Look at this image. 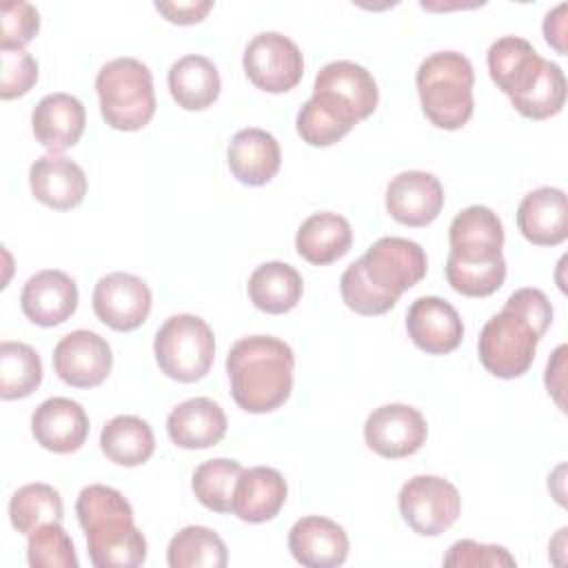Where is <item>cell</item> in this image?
<instances>
[{"label":"cell","mask_w":568,"mask_h":568,"mask_svg":"<svg viewBox=\"0 0 568 568\" xmlns=\"http://www.w3.org/2000/svg\"><path fill=\"white\" fill-rule=\"evenodd\" d=\"M293 348L273 335L237 339L226 355L233 402L253 415L280 408L293 390Z\"/></svg>","instance_id":"obj_1"},{"label":"cell","mask_w":568,"mask_h":568,"mask_svg":"<svg viewBox=\"0 0 568 568\" xmlns=\"http://www.w3.org/2000/svg\"><path fill=\"white\" fill-rule=\"evenodd\" d=\"M75 515L95 568H135L146 561V539L120 490L104 484L84 486L75 501Z\"/></svg>","instance_id":"obj_2"},{"label":"cell","mask_w":568,"mask_h":568,"mask_svg":"<svg viewBox=\"0 0 568 568\" xmlns=\"http://www.w3.org/2000/svg\"><path fill=\"white\" fill-rule=\"evenodd\" d=\"M415 84L424 115L444 131L462 129L473 111L475 71L470 60L459 51L430 53L415 73Z\"/></svg>","instance_id":"obj_3"},{"label":"cell","mask_w":568,"mask_h":568,"mask_svg":"<svg viewBox=\"0 0 568 568\" xmlns=\"http://www.w3.org/2000/svg\"><path fill=\"white\" fill-rule=\"evenodd\" d=\"M95 91L104 122L115 131L144 129L155 115L151 69L138 58L120 55L100 67Z\"/></svg>","instance_id":"obj_4"},{"label":"cell","mask_w":568,"mask_h":568,"mask_svg":"<svg viewBox=\"0 0 568 568\" xmlns=\"http://www.w3.org/2000/svg\"><path fill=\"white\" fill-rule=\"evenodd\" d=\"M153 355L166 377L182 384H193L202 379L213 366V331L197 315H171L155 333Z\"/></svg>","instance_id":"obj_5"},{"label":"cell","mask_w":568,"mask_h":568,"mask_svg":"<svg viewBox=\"0 0 568 568\" xmlns=\"http://www.w3.org/2000/svg\"><path fill=\"white\" fill-rule=\"evenodd\" d=\"M539 339L537 331L521 315L501 308L484 324L477 339V355L490 375L515 379L532 366Z\"/></svg>","instance_id":"obj_6"},{"label":"cell","mask_w":568,"mask_h":568,"mask_svg":"<svg viewBox=\"0 0 568 568\" xmlns=\"http://www.w3.org/2000/svg\"><path fill=\"white\" fill-rule=\"evenodd\" d=\"M402 519L422 537H439L462 513L457 488L437 475L410 477L397 495Z\"/></svg>","instance_id":"obj_7"},{"label":"cell","mask_w":568,"mask_h":568,"mask_svg":"<svg viewBox=\"0 0 568 568\" xmlns=\"http://www.w3.org/2000/svg\"><path fill=\"white\" fill-rule=\"evenodd\" d=\"M357 264L366 280L395 302H399L404 291L422 282L428 268L424 248L417 242L397 235H386L373 242Z\"/></svg>","instance_id":"obj_8"},{"label":"cell","mask_w":568,"mask_h":568,"mask_svg":"<svg viewBox=\"0 0 568 568\" xmlns=\"http://www.w3.org/2000/svg\"><path fill=\"white\" fill-rule=\"evenodd\" d=\"M242 67L246 78L266 93H286L304 75L300 47L280 31L257 33L244 49Z\"/></svg>","instance_id":"obj_9"},{"label":"cell","mask_w":568,"mask_h":568,"mask_svg":"<svg viewBox=\"0 0 568 568\" xmlns=\"http://www.w3.org/2000/svg\"><path fill=\"white\" fill-rule=\"evenodd\" d=\"M93 313L113 331H135L151 313L153 295L144 280L133 273L113 271L98 280L93 288Z\"/></svg>","instance_id":"obj_10"},{"label":"cell","mask_w":568,"mask_h":568,"mask_svg":"<svg viewBox=\"0 0 568 568\" xmlns=\"http://www.w3.org/2000/svg\"><path fill=\"white\" fill-rule=\"evenodd\" d=\"M428 437L424 415L408 404H384L364 422L366 446L386 459H402L417 453Z\"/></svg>","instance_id":"obj_11"},{"label":"cell","mask_w":568,"mask_h":568,"mask_svg":"<svg viewBox=\"0 0 568 568\" xmlns=\"http://www.w3.org/2000/svg\"><path fill=\"white\" fill-rule=\"evenodd\" d=\"M113 366V353L104 337L93 331L78 328L60 337L53 348L55 375L73 388L100 386Z\"/></svg>","instance_id":"obj_12"},{"label":"cell","mask_w":568,"mask_h":568,"mask_svg":"<svg viewBox=\"0 0 568 568\" xmlns=\"http://www.w3.org/2000/svg\"><path fill=\"white\" fill-rule=\"evenodd\" d=\"M448 260L464 264H486L501 255L504 224L488 206L473 204L455 215L448 229Z\"/></svg>","instance_id":"obj_13"},{"label":"cell","mask_w":568,"mask_h":568,"mask_svg":"<svg viewBox=\"0 0 568 568\" xmlns=\"http://www.w3.org/2000/svg\"><path fill=\"white\" fill-rule=\"evenodd\" d=\"M406 331L413 344L428 355H446L464 339V324L457 308L435 295H422L408 306Z\"/></svg>","instance_id":"obj_14"},{"label":"cell","mask_w":568,"mask_h":568,"mask_svg":"<svg viewBox=\"0 0 568 568\" xmlns=\"http://www.w3.org/2000/svg\"><path fill=\"white\" fill-rule=\"evenodd\" d=\"M444 209V186L426 171H402L386 186V211L406 226H426Z\"/></svg>","instance_id":"obj_15"},{"label":"cell","mask_w":568,"mask_h":568,"mask_svg":"<svg viewBox=\"0 0 568 568\" xmlns=\"http://www.w3.org/2000/svg\"><path fill=\"white\" fill-rule=\"evenodd\" d=\"M20 306L29 322L44 328L58 326L78 308V284L64 271H38L22 286Z\"/></svg>","instance_id":"obj_16"},{"label":"cell","mask_w":568,"mask_h":568,"mask_svg":"<svg viewBox=\"0 0 568 568\" xmlns=\"http://www.w3.org/2000/svg\"><path fill=\"white\" fill-rule=\"evenodd\" d=\"M288 550L306 568H335L348 557V535L337 521L308 515L291 526Z\"/></svg>","instance_id":"obj_17"},{"label":"cell","mask_w":568,"mask_h":568,"mask_svg":"<svg viewBox=\"0 0 568 568\" xmlns=\"http://www.w3.org/2000/svg\"><path fill=\"white\" fill-rule=\"evenodd\" d=\"M31 433L44 450L75 453L87 442L89 417L75 399L49 397L33 410Z\"/></svg>","instance_id":"obj_18"},{"label":"cell","mask_w":568,"mask_h":568,"mask_svg":"<svg viewBox=\"0 0 568 568\" xmlns=\"http://www.w3.org/2000/svg\"><path fill=\"white\" fill-rule=\"evenodd\" d=\"M486 62L497 89L515 100L524 95L539 78L546 58H541L526 38L504 36L490 44Z\"/></svg>","instance_id":"obj_19"},{"label":"cell","mask_w":568,"mask_h":568,"mask_svg":"<svg viewBox=\"0 0 568 568\" xmlns=\"http://www.w3.org/2000/svg\"><path fill=\"white\" fill-rule=\"evenodd\" d=\"M84 104L75 95L62 91L44 95L31 113L33 135L49 153L75 146L84 133Z\"/></svg>","instance_id":"obj_20"},{"label":"cell","mask_w":568,"mask_h":568,"mask_svg":"<svg viewBox=\"0 0 568 568\" xmlns=\"http://www.w3.org/2000/svg\"><path fill=\"white\" fill-rule=\"evenodd\" d=\"M226 162L233 178L244 186L268 184L282 164L280 142L273 133L248 126L237 131L226 149Z\"/></svg>","instance_id":"obj_21"},{"label":"cell","mask_w":568,"mask_h":568,"mask_svg":"<svg viewBox=\"0 0 568 568\" xmlns=\"http://www.w3.org/2000/svg\"><path fill=\"white\" fill-rule=\"evenodd\" d=\"M29 186L38 202L55 211H69L84 200L87 175L73 160L60 153H47L31 164Z\"/></svg>","instance_id":"obj_22"},{"label":"cell","mask_w":568,"mask_h":568,"mask_svg":"<svg viewBox=\"0 0 568 568\" xmlns=\"http://www.w3.org/2000/svg\"><path fill=\"white\" fill-rule=\"evenodd\" d=\"M519 233L537 246H557L568 237L566 193L557 186H539L517 206Z\"/></svg>","instance_id":"obj_23"},{"label":"cell","mask_w":568,"mask_h":568,"mask_svg":"<svg viewBox=\"0 0 568 568\" xmlns=\"http://www.w3.org/2000/svg\"><path fill=\"white\" fill-rule=\"evenodd\" d=\"M226 415L222 406L209 397H191L178 404L166 417L171 442L186 450L211 448L226 435Z\"/></svg>","instance_id":"obj_24"},{"label":"cell","mask_w":568,"mask_h":568,"mask_svg":"<svg viewBox=\"0 0 568 568\" xmlns=\"http://www.w3.org/2000/svg\"><path fill=\"white\" fill-rule=\"evenodd\" d=\"M286 495L288 486L280 470L271 466L244 468L233 493L231 513H235L242 521L262 524L282 510Z\"/></svg>","instance_id":"obj_25"},{"label":"cell","mask_w":568,"mask_h":568,"mask_svg":"<svg viewBox=\"0 0 568 568\" xmlns=\"http://www.w3.org/2000/svg\"><path fill=\"white\" fill-rule=\"evenodd\" d=\"M355 111L333 93L313 91L295 118L297 135L311 146H331L342 140L355 124Z\"/></svg>","instance_id":"obj_26"},{"label":"cell","mask_w":568,"mask_h":568,"mask_svg":"<svg viewBox=\"0 0 568 568\" xmlns=\"http://www.w3.org/2000/svg\"><path fill=\"white\" fill-rule=\"evenodd\" d=\"M353 244V229L339 213L322 211L308 215L295 235L297 255L315 266L331 264L348 253Z\"/></svg>","instance_id":"obj_27"},{"label":"cell","mask_w":568,"mask_h":568,"mask_svg":"<svg viewBox=\"0 0 568 568\" xmlns=\"http://www.w3.org/2000/svg\"><path fill=\"white\" fill-rule=\"evenodd\" d=\"M313 91L337 95L355 111L357 120L373 115L379 100V89L371 71L351 60H333L324 64L315 75Z\"/></svg>","instance_id":"obj_28"},{"label":"cell","mask_w":568,"mask_h":568,"mask_svg":"<svg viewBox=\"0 0 568 568\" xmlns=\"http://www.w3.org/2000/svg\"><path fill=\"white\" fill-rule=\"evenodd\" d=\"M166 80L171 98L186 111H202L211 106L222 89L217 67L200 53H189L175 60Z\"/></svg>","instance_id":"obj_29"},{"label":"cell","mask_w":568,"mask_h":568,"mask_svg":"<svg viewBox=\"0 0 568 568\" xmlns=\"http://www.w3.org/2000/svg\"><path fill=\"white\" fill-rule=\"evenodd\" d=\"M248 300L255 308L282 315L297 306L302 300L304 282L295 266L286 262H264L248 277Z\"/></svg>","instance_id":"obj_30"},{"label":"cell","mask_w":568,"mask_h":568,"mask_svg":"<svg viewBox=\"0 0 568 568\" xmlns=\"http://www.w3.org/2000/svg\"><path fill=\"white\" fill-rule=\"evenodd\" d=\"M100 448L109 462L133 468L151 459L155 437L149 422L142 417L118 415L104 424L100 433Z\"/></svg>","instance_id":"obj_31"},{"label":"cell","mask_w":568,"mask_h":568,"mask_svg":"<svg viewBox=\"0 0 568 568\" xmlns=\"http://www.w3.org/2000/svg\"><path fill=\"white\" fill-rule=\"evenodd\" d=\"M166 564L171 568H224L229 564L226 544L206 526H186L171 537Z\"/></svg>","instance_id":"obj_32"},{"label":"cell","mask_w":568,"mask_h":568,"mask_svg":"<svg viewBox=\"0 0 568 568\" xmlns=\"http://www.w3.org/2000/svg\"><path fill=\"white\" fill-rule=\"evenodd\" d=\"M64 506L60 493L42 481L20 486L9 501L11 526L20 535H31L38 526L47 521H62Z\"/></svg>","instance_id":"obj_33"},{"label":"cell","mask_w":568,"mask_h":568,"mask_svg":"<svg viewBox=\"0 0 568 568\" xmlns=\"http://www.w3.org/2000/svg\"><path fill=\"white\" fill-rule=\"evenodd\" d=\"M42 384V362L36 348L4 339L0 344V397L4 402L29 397Z\"/></svg>","instance_id":"obj_34"},{"label":"cell","mask_w":568,"mask_h":568,"mask_svg":"<svg viewBox=\"0 0 568 568\" xmlns=\"http://www.w3.org/2000/svg\"><path fill=\"white\" fill-rule=\"evenodd\" d=\"M242 470V464L229 457H215L200 464L191 479V488L197 501L209 510L231 513L233 493Z\"/></svg>","instance_id":"obj_35"},{"label":"cell","mask_w":568,"mask_h":568,"mask_svg":"<svg viewBox=\"0 0 568 568\" xmlns=\"http://www.w3.org/2000/svg\"><path fill=\"white\" fill-rule=\"evenodd\" d=\"M515 111L530 120H546L557 115L564 109L566 102V75L559 64L546 60L539 78L532 82V87L510 100Z\"/></svg>","instance_id":"obj_36"},{"label":"cell","mask_w":568,"mask_h":568,"mask_svg":"<svg viewBox=\"0 0 568 568\" xmlns=\"http://www.w3.org/2000/svg\"><path fill=\"white\" fill-rule=\"evenodd\" d=\"M27 561L31 568H78L73 541L60 521H47L29 535Z\"/></svg>","instance_id":"obj_37"},{"label":"cell","mask_w":568,"mask_h":568,"mask_svg":"<svg viewBox=\"0 0 568 568\" xmlns=\"http://www.w3.org/2000/svg\"><path fill=\"white\" fill-rule=\"evenodd\" d=\"M446 280L453 291L468 297H488L501 288L506 280V260L486 264H464L446 257Z\"/></svg>","instance_id":"obj_38"},{"label":"cell","mask_w":568,"mask_h":568,"mask_svg":"<svg viewBox=\"0 0 568 568\" xmlns=\"http://www.w3.org/2000/svg\"><path fill=\"white\" fill-rule=\"evenodd\" d=\"M339 293H342L344 304L359 315H382V313H388L397 304L393 297L384 295L366 280L357 260L353 264H348L346 271L342 273Z\"/></svg>","instance_id":"obj_39"},{"label":"cell","mask_w":568,"mask_h":568,"mask_svg":"<svg viewBox=\"0 0 568 568\" xmlns=\"http://www.w3.org/2000/svg\"><path fill=\"white\" fill-rule=\"evenodd\" d=\"M0 49H24L40 29V13L31 2L11 0L0 9Z\"/></svg>","instance_id":"obj_40"},{"label":"cell","mask_w":568,"mask_h":568,"mask_svg":"<svg viewBox=\"0 0 568 568\" xmlns=\"http://www.w3.org/2000/svg\"><path fill=\"white\" fill-rule=\"evenodd\" d=\"M0 98L13 100L31 91L38 80V62L24 49H0Z\"/></svg>","instance_id":"obj_41"},{"label":"cell","mask_w":568,"mask_h":568,"mask_svg":"<svg viewBox=\"0 0 568 568\" xmlns=\"http://www.w3.org/2000/svg\"><path fill=\"white\" fill-rule=\"evenodd\" d=\"M444 566L448 568H466V566H493V568H513L517 561L515 557L497 544H479L475 539H462L455 541L448 552L442 559Z\"/></svg>","instance_id":"obj_42"},{"label":"cell","mask_w":568,"mask_h":568,"mask_svg":"<svg viewBox=\"0 0 568 568\" xmlns=\"http://www.w3.org/2000/svg\"><path fill=\"white\" fill-rule=\"evenodd\" d=\"M504 308L521 315L535 331L539 337H544V333L548 331L550 322H552V306L550 300L546 297L544 291L532 288V286H524L517 288L508 295Z\"/></svg>","instance_id":"obj_43"},{"label":"cell","mask_w":568,"mask_h":568,"mask_svg":"<svg viewBox=\"0 0 568 568\" xmlns=\"http://www.w3.org/2000/svg\"><path fill=\"white\" fill-rule=\"evenodd\" d=\"M155 9L164 16V20L173 24H195L202 22L204 16L213 9L211 0H189V2H155Z\"/></svg>","instance_id":"obj_44"},{"label":"cell","mask_w":568,"mask_h":568,"mask_svg":"<svg viewBox=\"0 0 568 568\" xmlns=\"http://www.w3.org/2000/svg\"><path fill=\"white\" fill-rule=\"evenodd\" d=\"M566 11H568L566 2L557 4L552 11L546 13L544 24H541L546 42L550 47H555L557 53H561V55H566Z\"/></svg>","instance_id":"obj_45"}]
</instances>
